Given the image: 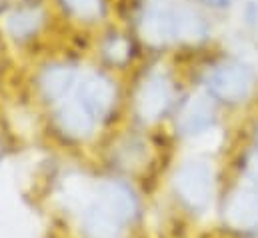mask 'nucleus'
Wrapping results in <instances>:
<instances>
[{
	"label": "nucleus",
	"mask_w": 258,
	"mask_h": 238,
	"mask_svg": "<svg viewBox=\"0 0 258 238\" xmlns=\"http://www.w3.org/2000/svg\"><path fill=\"white\" fill-rule=\"evenodd\" d=\"M140 34L148 44L162 46L172 42H198L206 38L204 18L190 8L154 6L140 20Z\"/></svg>",
	"instance_id": "f257e3e1"
},
{
	"label": "nucleus",
	"mask_w": 258,
	"mask_h": 238,
	"mask_svg": "<svg viewBox=\"0 0 258 238\" xmlns=\"http://www.w3.org/2000/svg\"><path fill=\"white\" fill-rule=\"evenodd\" d=\"M204 84L210 98L226 104H238L250 96L254 86V72L246 62L224 60L206 74Z\"/></svg>",
	"instance_id": "f03ea898"
},
{
	"label": "nucleus",
	"mask_w": 258,
	"mask_h": 238,
	"mask_svg": "<svg viewBox=\"0 0 258 238\" xmlns=\"http://www.w3.org/2000/svg\"><path fill=\"white\" fill-rule=\"evenodd\" d=\"M174 186L184 204L192 210H202L208 206L214 188L212 166L204 160H190L180 166L174 176Z\"/></svg>",
	"instance_id": "7ed1b4c3"
},
{
	"label": "nucleus",
	"mask_w": 258,
	"mask_h": 238,
	"mask_svg": "<svg viewBox=\"0 0 258 238\" xmlns=\"http://www.w3.org/2000/svg\"><path fill=\"white\" fill-rule=\"evenodd\" d=\"M66 94L80 100L98 120L110 110V106L114 102L112 82L104 74H98V72H92V70H78L76 80L66 90Z\"/></svg>",
	"instance_id": "20e7f679"
},
{
	"label": "nucleus",
	"mask_w": 258,
	"mask_h": 238,
	"mask_svg": "<svg viewBox=\"0 0 258 238\" xmlns=\"http://www.w3.org/2000/svg\"><path fill=\"white\" fill-rule=\"evenodd\" d=\"M172 104V84L164 72H152L136 94V112L146 122L162 118Z\"/></svg>",
	"instance_id": "39448f33"
},
{
	"label": "nucleus",
	"mask_w": 258,
	"mask_h": 238,
	"mask_svg": "<svg viewBox=\"0 0 258 238\" xmlns=\"http://www.w3.org/2000/svg\"><path fill=\"white\" fill-rule=\"evenodd\" d=\"M54 106H56V120H58L62 132H66L68 136L86 138L98 122V118L80 100H76L70 94L56 100Z\"/></svg>",
	"instance_id": "423d86ee"
},
{
	"label": "nucleus",
	"mask_w": 258,
	"mask_h": 238,
	"mask_svg": "<svg viewBox=\"0 0 258 238\" xmlns=\"http://www.w3.org/2000/svg\"><path fill=\"white\" fill-rule=\"evenodd\" d=\"M94 196L102 206H106L116 218L124 224L130 222L136 214V198L126 184L116 180H102L94 184Z\"/></svg>",
	"instance_id": "0eeeda50"
},
{
	"label": "nucleus",
	"mask_w": 258,
	"mask_h": 238,
	"mask_svg": "<svg viewBox=\"0 0 258 238\" xmlns=\"http://www.w3.org/2000/svg\"><path fill=\"white\" fill-rule=\"evenodd\" d=\"M226 222L238 230L258 228V188H238L226 204Z\"/></svg>",
	"instance_id": "6e6552de"
},
{
	"label": "nucleus",
	"mask_w": 258,
	"mask_h": 238,
	"mask_svg": "<svg viewBox=\"0 0 258 238\" xmlns=\"http://www.w3.org/2000/svg\"><path fill=\"white\" fill-rule=\"evenodd\" d=\"M212 116H214V106H212L210 96L196 94L184 104L180 118H178V128L186 136L204 134L208 130V126L212 124Z\"/></svg>",
	"instance_id": "1a4fd4ad"
},
{
	"label": "nucleus",
	"mask_w": 258,
	"mask_h": 238,
	"mask_svg": "<svg viewBox=\"0 0 258 238\" xmlns=\"http://www.w3.org/2000/svg\"><path fill=\"white\" fill-rule=\"evenodd\" d=\"M40 26L38 10H18L6 18V28L14 38H26Z\"/></svg>",
	"instance_id": "9d476101"
},
{
	"label": "nucleus",
	"mask_w": 258,
	"mask_h": 238,
	"mask_svg": "<svg viewBox=\"0 0 258 238\" xmlns=\"http://www.w3.org/2000/svg\"><path fill=\"white\" fill-rule=\"evenodd\" d=\"M62 4L82 20H92L102 12V0H62Z\"/></svg>",
	"instance_id": "9b49d317"
},
{
	"label": "nucleus",
	"mask_w": 258,
	"mask_h": 238,
	"mask_svg": "<svg viewBox=\"0 0 258 238\" xmlns=\"http://www.w3.org/2000/svg\"><path fill=\"white\" fill-rule=\"evenodd\" d=\"M244 20L246 26L250 28V32L258 36V0H250L244 8Z\"/></svg>",
	"instance_id": "f8f14e48"
},
{
	"label": "nucleus",
	"mask_w": 258,
	"mask_h": 238,
	"mask_svg": "<svg viewBox=\"0 0 258 238\" xmlns=\"http://www.w3.org/2000/svg\"><path fill=\"white\" fill-rule=\"evenodd\" d=\"M106 52H108V56H110L112 60H124L126 56H128V46H126L124 40L114 38V40L110 42V46L106 48Z\"/></svg>",
	"instance_id": "ddd939ff"
},
{
	"label": "nucleus",
	"mask_w": 258,
	"mask_h": 238,
	"mask_svg": "<svg viewBox=\"0 0 258 238\" xmlns=\"http://www.w3.org/2000/svg\"><path fill=\"white\" fill-rule=\"evenodd\" d=\"M246 174L254 184H258V148L250 154V158L246 162Z\"/></svg>",
	"instance_id": "4468645a"
},
{
	"label": "nucleus",
	"mask_w": 258,
	"mask_h": 238,
	"mask_svg": "<svg viewBox=\"0 0 258 238\" xmlns=\"http://www.w3.org/2000/svg\"><path fill=\"white\" fill-rule=\"evenodd\" d=\"M198 2L204 6H210V8H226L236 0H198Z\"/></svg>",
	"instance_id": "2eb2a0df"
}]
</instances>
